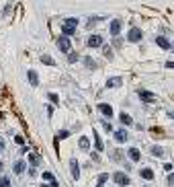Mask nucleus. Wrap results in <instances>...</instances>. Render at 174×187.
Listing matches in <instances>:
<instances>
[{
	"instance_id": "nucleus-1",
	"label": "nucleus",
	"mask_w": 174,
	"mask_h": 187,
	"mask_svg": "<svg viewBox=\"0 0 174 187\" xmlns=\"http://www.w3.org/2000/svg\"><path fill=\"white\" fill-rule=\"evenodd\" d=\"M57 47H60L64 54H70V52H72V43H70V39L66 35H62L60 39H57Z\"/></svg>"
},
{
	"instance_id": "nucleus-2",
	"label": "nucleus",
	"mask_w": 174,
	"mask_h": 187,
	"mask_svg": "<svg viewBox=\"0 0 174 187\" xmlns=\"http://www.w3.org/2000/svg\"><path fill=\"white\" fill-rule=\"evenodd\" d=\"M141 37H144V33H141V31H139L137 27H131L129 35H127V39L133 41V43H137V41H141Z\"/></svg>"
},
{
	"instance_id": "nucleus-3",
	"label": "nucleus",
	"mask_w": 174,
	"mask_h": 187,
	"mask_svg": "<svg viewBox=\"0 0 174 187\" xmlns=\"http://www.w3.org/2000/svg\"><path fill=\"white\" fill-rule=\"evenodd\" d=\"M113 179H115L117 183H119V185H123V187H127V185H129V177H127L125 173H121V171H117V173H115V175H113Z\"/></svg>"
},
{
	"instance_id": "nucleus-4",
	"label": "nucleus",
	"mask_w": 174,
	"mask_h": 187,
	"mask_svg": "<svg viewBox=\"0 0 174 187\" xmlns=\"http://www.w3.org/2000/svg\"><path fill=\"white\" fill-rule=\"evenodd\" d=\"M139 97H141V101H145V103H154L156 101V95L149 93V91H139Z\"/></svg>"
},
{
	"instance_id": "nucleus-5",
	"label": "nucleus",
	"mask_w": 174,
	"mask_h": 187,
	"mask_svg": "<svg viewBox=\"0 0 174 187\" xmlns=\"http://www.w3.org/2000/svg\"><path fill=\"white\" fill-rule=\"evenodd\" d=\"M88 45L90 47H100V45H103V37H100V35H90Z\"/></svg>"
},
{
	"instance_id": "nucleus-6",
	"label": "nucleus",
	"mask_w": 174,
	"mask_h": 187,
	"mask_svg": "<svg viewBox=\"0 0 174 187\" xmlns=\"http://www.w3.org/2000/svg\"><path fill=\"white\" fill-rule=\"evenodd\" d=\"M98 111L103 115H107V117H113V107L111 105H107V103H100L98 105Z\"/></svg>"
},
{
	"instance_id": "nucleus-7",
	"label": "nucleus",
	"mask_w": 174,
	"mask_h": 187,
	"mask_svg": "<svg viewBox=\"0 0 174 187\" xmlns=\"http://www.w3.org/2000/svg\"><path fill=\"white\" fill-rule=\"evenodd\" d=\"M70 169H72V177L78 181V177H80V165H78V160H70Z\"/></svg>"
},
{
	"instance_id": "nucleus-8",
	"label": "nucleus",
	"mask_w": 174,
	"mask_h": 187,
	"mask_svg": "<svg viewBox=\"0 0 174 187\" xmlns=\"http://www.w3.org/2000/svg\"><path fill=\"white\" fill-rule=\"evenodd\" d=\"M127 138H129V134L125 132V130H117V132H115V140H117V142H127Z\"/></svg>"
},
{
	"instance_id": "nucleus-9",
	"label": "nucleus",
	"mask_w": 174,
	"mask_h": 187,
	"mask_svg": "<svg viewBox=\"0 0 174 187\" xmlns=\"http://www.w3.org/2000/svg\"><path fill=\"white\" fill-rule=\"evenodd\" d=\"M111 33H113L115 37L121 33V21H119V19H115L113 23H111Z\"/></svg>"
},
{
	"instance_id": "nucleus-10",
	"label": "nucleus",
	"mask_w": 174,
	"mask_h": 187,
	"mask_svg": "<svg viewBox=\"0 0 174 187\" xmlns=\"http://www.w3.org/2000/svg\"><path fill=\"white\" fill-rule=\"evenodd\" d=\"M27 76H29V82L33 84V86H37V84H39V76H37V72H35V70H29V72H27Z\"/></svg>"
},
{
	"instance_id": "nucleus-11",
	"label": "nucleus",
	"mask_w": 174,
	"mask_h": 187,
	"mask_svg": "<svg viewBox=\"0 0 174 187\" xmlns=\"http://www.w3.org/2000/svg\"><path fill=\"white\" fill-rule=\"evenodd\" d=\"M127 154H129V158L133 160V163H137L139 158H141V154H139V150H137V148H129V152H127Z\"/></svg>"
},
{
	"instance_id": "nucleus-12",
	"label": "nucleus",
	"mask_w": 174,
	"mask_h": 187,
	"mask_svg": "<svg viewBox=\"0 0 174 187\" xmlns=\"http://www.w3.org/2000/svg\"><path fill=\"white\" fill-rule=\"evenodd\" d=\"M139 175H141L144 179H148V181H152V179H154V171H152V169H141V173H139Z\"/></svg>"
},
{
	"instance_id": "nucleus-13",
	"label": "nucleus",
	"mask_w": 174,
	"mask_h": 187,
	"mask_svg": "<svg viewBox=\"0 0 174 187\" xmlns=\"http://www.w3.org/2000/svg\"><path fill=\"white\" fill-rule=\"evenodd\" d=\"M156 43H158L162 49H170V41L166 39V37H158V39H156Z\"/></svg>"
},
{
	"instance_id": "nucleus-14",
	"label": "nucleus",
	"mask_w": 174,
	"mask_h": 187,
	"mask_svg": "<svg viewBox=\"0 0 174 187\" xmlns=\"http://www.w3.org/2000/svg\"><path fill=\"white\" fill-rule=\"evenodd\" d=\"M94 146H96L98 152H103V150H104V144H103V140H100V136L96 132H94Z\"/></svg>"
},
{
	"instance_id": "nucleus-15",
	"label": "nucleus",
	"mask_w": 174,
	"mask_h": 187,
	"mask_svg": "<svg viewBox=\"0 0 174 187\" xmlns=\"http://www.w3.org/2000/svg\"><path fill=\"white\" fill-rule=\"evenodd\" d=\"M119 119H121V123H123V125H131V123H133L131 115H127V113H121V115H119Z\"/></svg>"
},
{
	"instance_id": "nucleus-16",
	"label": "nucleus",
	"mask_w": 174,
	"mask_h": 187,
	"mask_svg": "<svg viewBox=\"0 0 174 187\" xmlns=\"http://www.w3.org/2000/svg\"><path fill=\"white\" fill-rule=\"evenodd\" d=\"M149 152L154 154V156H164V148H162V146H152V148H149Z\"/></svg>"
},
{
	"instance_id": "nucleus-17",
	"label": "nucleus",
	"mask_w": 174,
	"mask_h": 187,
	"mask_svg": "<svg viewBox=\"0 0 174 187\" xmlns=\"http://www.w3.org/2000/svg\"><path fill=\"white\" fill-rule=\"evenodd\" d=\"M78 144H80V148H82V150H88V148H90V140L86 138V136H82Z\"/></svg>"
},
{
	"instance_id": "nucleus-18",
	"label": "nucleus",
	"mask_w": 174,
	"mask_h": 187,
	"mask_svg": "<svg viewBox=\"0 0 174 187\" xmlns=\"http://www.w3.org/2000/svg\"><path fill=\"white\" fill-rule=\"evenodd\" d=\"M121 84V78H109L107 80V86H109V89H115V86H119Z\"/></svg>"
},
{
	"instance_id": "nucleus-19",
	"label": "nucleus",
	"mask_w": 174,
	"mask_h": 187,
	"mask_svg": "<svg viewBox=\"0 0 174 187\" xmlns=\"http://www.w3.org/2000/svg\"><path fill=\"white\" fill-rule=\"evenodd\" d=\"M74 31H76V27H70V25H66V23H64V35H66V37L74 35Z\"/></svg>"
},
{
	"instance_id": "nucleus-20",
	"label": "nucleus",
	"mask_w": 174,
	"mask_h": 187,
	"mask_svg": "<svg viewBox=\"0 0 174 187\" xmlns=\"http://www.w3.org/2000/svg\"><path fill=\"white\" fill-rule=\"evenodd\" d=\"M23 171H25V163H23V160H19V163H15V173H16V175H21Z\"/></svg>"
},
{
	"instance_id": "nucleus-21",
	"label": "nucleus",
	"mask_w": 174,
	"mask_h": 187,
	"mask_svg": "<svg viewBox=\"0 0 174 187\" xmlns=\"http://www.w3.org/2000/svg\"><path fill=\"white\" fill-rule=\"evenodd\" d=\"M41 62H43V64H47V66H53V64H55L51 56H41Z\"/></svg>"
},
{
	"instance_id": "nucleus-22",
	"label": "nucleus",
	"mask_w": 174,
	"mask_h": 187,
	"mask_svg": "<svg viewBox=\"0 0 174 187\" xmlns=\"http://www.w3.org/2000/svg\"><path fill=\"white\" fill-rule=\"evenodd\" d=\"M29 163L33 165V167H35V165H39V156H37V154H29Z\"/></svg>"
},
{
	"instance_id": "nucleus-23",
	"label": "nucleus",
	"mask_w": 174,
	"mask_h": 187,
	"mask_svg": "<svg viewBox=\"0 0 174 187\" xmlns=\"http://www.w3.org/2000/svg\"><path fill=\"white\" fill-rule=\"evenodd\" d=\"M84 64L88 66V68H94V66H96V62H94L92 58H84Z\"/></svg>"
},
{
	"instance_id": "nucleus-24",
	"label": "nucleus",
	"mask_w": 174,
	"mask_h": 187,
	"mask_svg": "<svg viewBox=\"0 0 174 187\" xmlns=\"http://www.w3.org/2000/svg\"><path fill=\"white\" fill-rule=\"evenodd\" d=\"M64 23H66V25H70V27H76V25H78V19H74V17H72V19H66Z\"/></svg>"
},
{
	"instance_id": "nucleus-25",
	"label": "nucleus",
	"mask_w": 174,
	"mask_h": 187,
	"mask_svg": "<svg viewBox=\"0 0 174 187\" xmlns=\"http://www.w3.org/2000/svg\"><path fill=\"white\" fill-rule=\"evenodd\" d=\"M0 187H10V179L8 177H2V179H0Z\"/></svg>"
},
{
	"instance_id": "nucleus-26",
	"label": "nucleus",
	"mask_w": 174,
	"mask_h": 187,
	"mask_svg": "<svg viewBox=\"0 0 174 187\" xmlns=\"http://www.w3.org/2000/svg\"><path fill=\"white\" fill-rule=\"evenodd\" d=\"M111 49H113V47H109V45H104V56H107V58H113V52H111Z\"/></svg>"
},
{
	"instance_id": "nucleus-27",
	"label": "nucleus",
	"mask_w": 174,
	"mask_h": 187,
	"mask_svg": "<svg viewBox=\"0 0 174 187\" xmlns=\"http://www.w3.org/2000/svg\"><path fill=\"white\" fill-rule=\"evenodd\" d=\"M43 179H45V181H53V175H51L49 171H45L43 173Z\"/></svg>"
},
{
	"instance_id": "nucleus-28",
	"label": "nucleus",
	"mask_w": 174,
	"mask_h": 187,
	"mask_svg": "<svg viewBox=\"0 0 174 187\" xmlns=\"http://www.w3.org/2000/svg\"><path fill=\"white\" fill-rule=\"evenodd\" d=\"M68 136H70V132H68V130H62V132L57 134V138H60V140H62V138H68Z\"/></svg>"
},
{
	"instance_id": "nucleus-29",
	"label": "nucleus",
	"mask_w": 174,
	"mask_h": 187,
	"mask_svg": "<svg viewBox=\"0 0 174 187\" xmlns=\"http://www.w3.org/2000/svg\"><path fill=\"white\" fill-rule=\"evenodd\" d=\"M78 60V54H74V52H70V56H68V62H76Z\"/></svg>"
},
{
	"instance_id": "nucleus-30",
	"label": "nucleus",
	"mask_w": 174,
	"mask_h": 187,
	"mask_svg": "<svg viewBox=\"0 0 174 187\" xmlns=\"http://www.w3.org/2000/svg\"><path fill=\"white\" fill-rule=\"evenodd\" d=\"M49 99H51V103H60V99H57L55 93H49Z\"/></svg>"
},
{
	"instance_id": "nucleus-31",
	"label": "nucleus",
	"mask_w": 174,
	"mask_h": 187,
	"mask_svg": "<svg viewBox=\"0 0 174 187\" xmlns=\"http://www.w3.org/2000/svg\"><path fill=\"white\" fill-rule=\"evenodd\" d=\"M149 132L154 134V136H162V130H160V128H152V130H149Z\"/></svg>"
},
{
	"instance_id": "nucleus-32",
	"label": "nucleus",
	"mask_w": 174,
	"mask_h": 187,
	"mask_svg": "<svg viewBox=\"0 0 174 187\" xmlns=\"http://www.w3.org/2000/svg\"><path fill=\"white\" fill-rule=\"evenodd\" d=\"M15 142H16V144H21V146H23V144H25V138H23V136H16V138H15Z\"/></svg>"
},
{
	"instance_id": "nucleus-33",
	"label": "nucleus",
	"mask_w": 174,
	"mask_h": 187,
	"mask_svg": "<svg viewBox=\"0 0 174 187\" xmlns=\"http://www.w3.org/2000/svg\"><path fill=\"white\" fill-rule=\"evenodd\" d=\"M103 128L107 130V132H111V123H109V121H103Z\"/></svg>"
},
{
	"instance_id": "nucleus-34",
	"label": "nucleus",
	"mask_w": 174,
	"mask_h": 187,
	"mask_svg": "<svg viewBox=\"0 0 174 187\" xmlns=\"http://www.w3.org/2000/svg\"><path fill=\"white\" fill-rule=\"evenodd\" d=\"M162 167H164V171H172V165H170V163H166V165H162Z\"/></svg>"
},
{
	"instance_id": "nucleus-35",
	"label": "nucleus",
	"mask_w": 174,
	"mask_h": 187,
	"mask_svg": "<svg viewBox=\"0 0 174 187\" xmlns=\"http://www.w3.org/2000/svg\"><path fill=\"white\" fill-rule=\"evenodd\" d=\"M166 68H172L174 70V62H166Z\"/></svg>"
},
{
	"instance_id": "nucleus-36",
	"label": "nucleus",
	"mask_w": 174,
	"mask_h": 187,
	"mask_svg": "<svg viewBox=\"0 0 174 187\" xmlns=\"http://www.w3.org/2000/svg\"><path fill=\"white\" fill-rule=\"evenodd\" d=\"M168 183H170V185H174V175H170V177H168Z\"/></svg>"
},
{
	"instance_id": "nucleus-37",
	"label": "nucleus",
	"mask_w": 174,
	"mask_h": 187,
	"mask_svg": "<svg viewBox=\"0 0 174 187\" xmlns=\"http://www.w3.org/2000/svg\"><path fill=\"white\" fill-rule=\"evenodd\" d=\"M47 187H57V183H55V181H53V183H51V185H47Z\"/></svg>"
},
{
	"instance_id": "nucleus-38",
	"label": "nucleus",
	"mask_w": 174,
	"mask_h": 187,
	"mask_svg": "<svg viewBox=\"0 0 174 187\" xmlns=\"http://www.w3.org/2000/svg\"><path fill=\"white\" fill-rule=\"evenodd\" d=\"M0 171H2V163H0Z\"/></svg>"
},
{
	"instance_id": "nucleus-39",
	"label": "nucleus",
	"mask_w": 174,
	"mask_h": 187,
	"mask_svg": "<svg viewBox=\"0 0 174 187\" xmlns=\"http://www.w3.org/2000/svg\"><path fill=\"white\" fill-rule=\"evenodd\" d=\"M145 187H148V185H145Z\"/></svg>"
}]
</instances>
